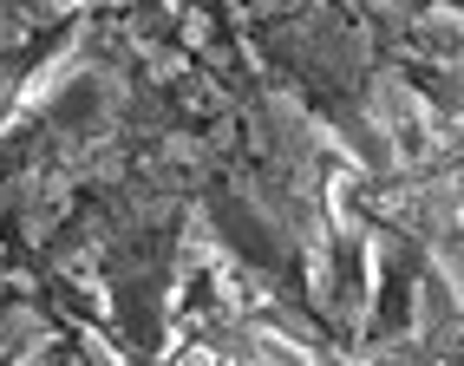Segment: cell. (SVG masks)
Returning <instances> with one entry per match:
<instances>
[{
  "label": "cell",
  "instance_id": "6da1fadb",
  "mask_svg": "<svg viewBox=\"0 0 464 366\" xmlns=\"http://www.w3.org/2000/svg\"><path fill=\"white\" fill-rule=\"evenodd\" d=\"M386 131H392V144H399V158H406V164H425V150H431L425 105L412 99V92H399V85H392V105H386Z\"/></svg>",
  "mask_w": 464,
  "mask_h": 366
},
{
  "label": "cell",
  "instance_id": "3957f363",
  "mask_svg": "<svg viewBox=\"0 0 464 366\" xmlns=\"http://www.w3.org/2000/svg\"><path fill=\"white\" fill-rule=\"evenodd\" d=\"M59 79H66V66H46V72H40L34 85H26V105H40V99H46V92H53Z\"/></svg>",
  "mask_w": 464,
  "mask_h": 366
},
{
  "label": "cell",
  "instance_id": "7a4b0ae2",
  "mask_svg": "<svg viewBox=\"0 0 464 366\" xmlns=\"http://www.w3.org/2000/svg\"><path fill=\"white\" fill-rule=\"evenodd\" d=\"M256 360L262 366H314V353H307L301 341H288V333H275V327L256 333Z\"/></svg>",
  "mask_w": 464,
  "mask_h": 366
},
{
  "label": "cell",
  "instance_id": "277c9868",
  "mask_svg": "<svg viewBox=\"0 0 464 366\" xmlns=\"http://www.w3.org/2000/svg\"><path fill=\"white\" fill-rule=\"evenodd\" d=\"M177 366H223V360H216L209 347H183V353H177Z\"/></svg>",
  "mask_w": 464,
  "mask_h": 366
}]
</instances>
